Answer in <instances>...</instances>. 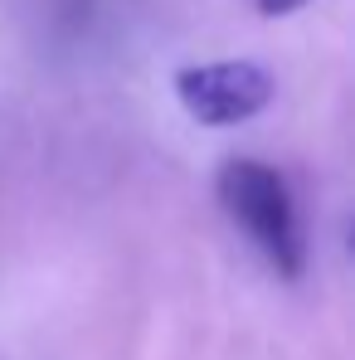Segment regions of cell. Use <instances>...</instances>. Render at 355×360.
Segmentation results:
<instances>
[{"mask_svg": "<svg viewBox=\"0 0 355 360\" xmlns=\"http://www.w3.org/2000/svg\"><path fill=\"white\" fill-rule=\"evenodd\" d=\"M248 5H253L263 20H283V15H297L306 0H248Z\"/></svg>", "mask_w": 355, "mask_h": 360, "instance_id": "obj_3", "label": "cell"}, {"mask_svg": "<svg viewBox=\"0 0 355 360\" xmlns=\"http://www.w3.org/2000/svg\"><path fill=\"white\" fill-rule=\"evenodd\" d=\"M176 98L200 127H238L273 103V73L253 59L190 63L176 73Z\"/></svg>", "mask_w": 355, "mask_h": 360, "instance_id": "obj_2", "label": "cell"}, {"mask_svg": "<svg viewBox=\"0 0 355 360\" xmlns=\"http://www.w3.org/2000/svg\"><path fill=\"white\" fill-rule=\"evenodd\" d=\"M219 205L238 229L253 239V248L283 273L302 278L306 268V243H302V219H297L292 190L273 166L253 161V156H229L214 176Z\"/></svg>", "mask_w": 355, "mask_h": 360, "instance_id": "obj_1", "label": "cell"}]
</instances>
